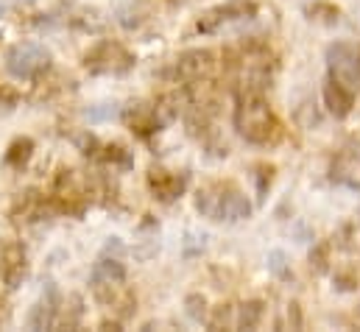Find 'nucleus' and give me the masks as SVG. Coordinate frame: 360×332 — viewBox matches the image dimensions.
I'll list each match as a JSON object with an SVG mask.
<instances>
[{
    "instance_id": "15",
    "label": "nucleus",
    "mask_w": 360,
    "mask_h": 332,
    "mask_svg": "<svg viewBox=\"0 0 360 332\" xmlns=\"http://www.w3.org/2000/svg\"><path fill=\"white\" fill-rule=\"evenodd\" d=\"M324 103H327L330 115L347 117L352 112V106H355V89L344 87V84L335 82V79H327V84H324Z\"/></svg>"
},
{
    "instance_id": "21",
    "label": "nucleus",
    "mask_w": 360,
    "mask_h": 332,
    "mask_svg": "<svg viewBox=\"0 0 360 332\" xmlns=\"http://www.w3.org/2000/svg\"><path fill=\"white\" fill-rule=\"evenodd\" d=\"M3 319H6V313H3V305H0V321H3Z\"/></svg>"
},
{
    "instance_id": "7",
    "label": "nucleus",
    "mask_w": 360,
    "mask_h": 332,
    "mask_svg": "<svg viewBox=\"0 0 360 332\" xmlns=\"http://www.w3.org/2000/svg\"><path fill=\"white\" fill-rule=\"evenodd\" d=\"M327 68H330V79L341 82L344 87L355 89L360 87V48L349 42H335L327 51Z\"/></svg>"
},
{
    "instance_id": "13",
    "label": "nucleus",
    "mask_w": 360,
    "mask_h": 332,
    "mask_svg": "<svg viewBox=\"0 0 360 332\" xmlns=\"http://www.w3.org/2000/svg\"><path fill=\"white\" fill-rule=\"evenodd\" d=\"M0 276H3V282H6L8 290H14V288L22 285V279L28 276V257H25L22 243L11 241V243L3 246V254H0Z\"/></svg>"
},
{
    "instance_id": "2",
    "label": "nucleus",
    "mask_w": 360,
    "mask_h": 332,
    "mask_svg": "<svg viewBox=\"0 0 360 332\" xmlns=\"http://www.w3.org/2000/svg\"><path fill=\"white\" fill-rule=\"evenodd\" d=\"M195 210L210 221L238 224L252 215V201L235 181H210L195 193Z\"/></svg>"
},
{
    "instance_id": "20",
    "label": "nucleus",
    "mask_w": 360,
    "mask_h": 332,
    "mask_svg": "<svg viewBox=\"0 0 360 332\" xmlns=\"http://www.w3.org/2000/svg\"><path fill=\"white\" fill-rule=\"evenodd\" d=\"M269 268L276 274V276H282V279H288V276H290V268L285 265V254H282V251H271V254H269Z\"/></svg>"
},
{
    "instance_id": "18",
    "label": "nucleus",
    "mask_w": 360,
    "mask_h": 332,
    "mask_svg": "<svg viewBox=\"0 0 360 332\" xmlns=\"http://www.w3.org/2000/svg\"><path fill=\"white\" fill-rule=\"evenodd\" d=\"M101 160H103L106 165H120V167L131 165L129 151H126V148H120V146H106V148H103V154H101Z\"/></svg>"
},
{
    "instance_id": "4",
    "label": "nucleus",
    "mask_w": 360,
    "mask_h": 332,
    "mask_svg": "<svg viewBox=\"0 0 360 332\" xmlns=\"http://www.w3.org/2000/svg\"><path fill=\"white\" fill-rule=\"evenodd\" d=\"M48 68H51V51L39 42H17L6 51V70L20 82H31L42 76Z\"/></svg>"
},
{
    "instance_id": "8",
    "label": "nucleus",
    "mask_w": 360,
    "mask_h": 332,
    "mask_svg": "<svg viewBox=\"0 0 360 332\" xmlns=\"http://www.w3.org/2000/svg\"><path fill=\"white\" fill-rule=\"evenodd\" d=\"M255 14H257V6L255 3H249V0H229L224 6H215V8L204 11L195 28H198V34H215L221 25L235 23V20H243V17L249 20Z\"/></svg>"
},
{
    "instance_id": "3",
    "label": "nucleus",
    "mask_w": 360,
    "mask_h": 332,
    "mask_svg": "<svg viewBox=\"0 0 360 332\" xmlns=\"http://www.w3.org/2000/svg\"><path fill=\"white\" fill-rule=\"evenodd\" d=\"M90 285L103 307H123V316L131 313L129 307H134V296L126 285V265L120 262V257H109V251H103L92 265Z\"/></svg>"
},
{
    "instance_id": "5",
    "label": "nucleus",
    "mask_w": 360,
    "mask_h": 332,
    "mask_svg": "<svg viewBox=\"0 0 360 332\" xmlns=\"http://www.w3.org/2000/svg\"><path fill=\"white\" fill-rule=\"evenodd\" d=\"M84 68L92 76H123L134 68V56L126 45L103 39L84 53Z\"/></svg>"
},
{
    "instance_id": "10",
    "label": "nucleus",
    "mask_w": 360,
    "mask_h": 332,
    "mask_svg": "<svg viewBox=\"0 0 360 332\" xmlns=\"http://www.w3.org/2000/svg\"><path fill=\"white\" fill-rule=\"evenodd\" d=\"M330 179L341 187L360 190V140H349L347 146H341V151L333 157Z\"/></svg>"
},
{
    "instance_id": "9",
    "label": "nucleus",
    "mask_w": 360,
    "mask_h": 332,
    "mask_svg": "<svg viewBox=\"0 0 360 332\" xmlns=\"http://www.w3.org/2000/svg\"><path fill=\"white\" fill-rule=\"evenodd\" d=\"M53 201L62 212H70V215H82L87 210V190L79 184L76 179V170H62L56 184H53Z\"/></svg>"
},
{
    "instance_id": "1",
    "label": "nucleus",
    "mask_w": 360,
    "mask_h": 332,
    "mask_svg": "<svg viewBox=\"0 0 360 332\" xmlns=\"http://www.w3.org/2000/svg\"><path fill=\"white\" fill-rule=\"evenodd\" d=\"M235 129L246 143L260 146V148H269L274 143H279V137H282V126H279L276 115L271 112L263 92H238Z\"/></svg>"
},
{
    "instance_id": "17",
    "label": "nucleus",
    "mask_w": 360,
    "mask_h": 332,
    "mask_svg": "<svg viewBox=\"0 0 360 332\" xmlns=\"http://www.w3.org/2000/svg\"><path fill=\"white\" fill-rule=\"evenodd\" d=\"M260 319H263V305H260V302H246V305H240V310H238L235 327H238V330H255V327L260 324Z\"/></svg>"
},
{
    "instance_id": "16",
    "label": "nucleus",
    "mask_w": 360,
    "mask_h": 332,
    "mask_svg": "<svg viewBox=\"0 0 360 332\" xmlns=\"http://www.w3.org/2000/svg\"><path fill=\"white\" fill-rule=\"evenodd\" d=\"M31 154H34V140H31V137H17V140L8 146V151H6V165L22 170V167L28 165Z\"/></svg>"
},
{
    "instance_id": "11",
    "label": "nucleus",
    "mask_w": 360,
    "mask_h": 332,
    "mask_svg": "<svg viewBox=\"0 0 360 332\" xmlns=\"http://www.w3.org/2000/svg\"><path fill=\"white\" fill-rule=\"evenodd\" d=\"M215 73V53L212 51H187L176 59V76L187 84H204Z\"/></svg>"
},
{
    "instance_id": "12",
    "label": "nucleus",
    "mask_w": 360,
    "mask_h": 332,
    "mask_svg": "<svg viewBox=\"0 0 360 332\" xmlns=\"http://www.w3.org/2000/svg\"><path fill=\"white\" fill-rule=\"evenodd\" d=\"M148 190L154 193L157 201H176L181 193L187 190V173L165 170V167H151L148 170Z\"/></svg>"
},
{
    "instance_id": "6",
    "label": "nucleus",
    "mask_w": 360,
    "mask_h": 332,
    "mask_svg": "<svg viewBox=\"0 0 360 332\" xmlns=\"http://www.w3.org/2000/svg\"><path fill=\"white\" fill-rule=\"evenodd\" d=\"M168 103H171V98H162L157 103H134L123 112V120L129 123V129L134 134L148 137L176 117V106H168Z\"/></svg>"
},
{
    "instance_id": "19",
    "label": "nucleus",
    "mask_w": 360,
    "mask_h": 332,
    "mask_svg": "<svg viewBox=\"0 0 360 332\" xmlns=\"http://www.w3.org/2000/svg\"><path fill=\"white\" fill-rule=\"evenodd\" d=\"M117 115H120L117 103H101V106L84 109V117H87V120H112V117H117Z\"/></svg>"
},
{
    "instance_id": "14",
    "label": "nucleus",
    "mask_w": 360,
    "mask_h": 332,
    "mask_svg": "<svg viewBox=\"0 0 360 332\" xmlns=\"http://www.w3.org/2000/svg\"><path fill=\"white\" fill-rule=\"evenodd\" d=\"M59 316V293L53 285H48V290L42 293V299L34 305L31 316H28V327L31 330H51L56 324Z\"/></svg>"
}]
</instances>
